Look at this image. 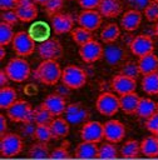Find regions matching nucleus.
<instances>
[{"instance_id": "15", "label": "nucleus", "mask_w": 158, "mask_h": 160, "mask_svg": "<svg viewBox=\"0 0 158 160\" xmlns=\"http://www.w3.org/2000/svg\"><path fill=\"white\" fill-rule=\"evenodd\" d=\"M76 22L79 26L94 31L98 30L103 22V16L100 15V12L95 9V10H83L82 12H79V15L76 16Z\"/></svg>"}, {"instance_id": "7", "label": "nucleus", "mask_w": 158, "mask_h": 160, "mask_svg": "<svg viewBox=\"0 0 158 160\" xmlns=\"http://www.w3.org/2000/svg\"><path fill=\"white\" fill-rule=\"evenodd\" d=\"M95 109L99 114L104 116H113L115 115L119 110V96L117 94L110 92V91H104L102 92L95 101Z\"/></svg>"}, {"instance_id": "1", "label": "nucleus", "mask_w": 158, "mask_h": 160, "mask_svg": "<svg viewBox=\"0 0 158 160\" xmlns=\"http://www.w3.org/2000/svg\"><path fill=\"white\" fill-rule=\"evenodd\" d=\"M61 72L63 69L58 60H43L34 70V78L46 86H53L61 79Z\"/></svg>"}, {"instance_id": "38", "label": "nucleus", "mask_w": 158, "mask_h": 160, "mask_svg": "<svg viewBox=\"0 0 158 160\" xmlns=\"http://www.w3.org/2000/svg\"><path fill=\"white\" fill-rule=\"evenodd\" d=\"M120 74H124L127 76H130L133 79H137L140 72L138 69V64L137 61H132V60H125L120 68Z\"/></svg>"}, {"instance_id": "27", "label": "nucleus", "mask_w": 158, "mask_h": 160, "mask_svg": "<svg viewBox=\"0 0 158 160\" xmlns=\"http://www.w3.org/2000/svg\"><path fill=\"white\" fill-rule=\"evenodd\" d=\"M157 111V102L150 98H140L137 105L135 115L142 119H147Z\"/></svg>"}, {"instance_id": "56", "label": "nucleus", "mask_w": 158, "mask_h": 160, "mask_svg": "<svg viewBox=\"0 0 158 160\" xmlns=\"http://www.w3.org/2000/svg\"><path fill=\"white\" fill-rule=\"evenodd\" d=\"M68 1H71V0H68Z\"/></svg>"}, {"instance_id": "3", "label": "nucleus", "mask_w": 158, "mask_h": 160, "mask_svg": "<svg viewBox=\"0 0 158 160\" xmlns=\"http://www.w3.org/2000/svg\"><path fill=\"white\" fill-rule=\"evenodd\" d=\"M33 110L34 109L30 105V102L23 99H18L11 106H9L5 110V115L13 122H34Z\"/></svg>"}, {"instance_id": "43", "label": "nucleus", "mask_w": 158, "mask_h": 160, "mask_svg": "<svg viewBox=\"0 0 158 160\" xmlns=\"http://www.w3.org/2000/svg\"><path fill=\"white\" fill-rule=\"evenodd\" d=\"M1 21L4 22H8L10 25H15L18 21H19V18L16 15V11L15 9L14 10H4L3 14H1Z\"/></svg>"}, {"instance_id": "47", "label": "nucleus", "mask_w": 158, "mask_h": 160, "mask_svg": "<svg viewBox=\"0 0 158 160\" xmlns=\"http://www.w3.org/2000/svg\"><path fill=\"white\" fill-rule=\"evenodd\" d=\"M19 4V0H0V9L4 10H14Z\"/></svg>"}, {"instance_id": "52", "label": "nucleus", "mask_w": 158, "mask_h": 160, "mask_svg": "<svg viewBox=\"0 0 158 160\" xmlns=\"http://www.w3.org/2000/svg\"><path fill=\"white\" fill-rule=\"evenodd\" d=\"M35 4H38V5H41V6H45V4L49 1V0H33Z\"/></svg>"}, {"instance_id": "18", "label": "nucleus", "mask_w": 158, "mask_h": 160, "mask_svg": "<svg viewBox=\"0 0 158 160\" xmlns=\"http://www.w3.org/2000/svg\"><path fill=\"white\" fill-rule=\"evenodd\" d=\"M45 109L54 116H61L66 109V100L64 96L59 95L58 92H53V94H49L44 98L43 102H41Z\"/></svg>"}, {"instance_id": "16", "label": "nucleus", "mask_w": 158, "mask_h": 160, "mask_svg": "<svg viewBox=\"0 0 158 160\" xmlns=\"http://www.w3.org/2000/svg\"><path fill=\"white\" fill-rule=\"evenodd\" d=\"M110 88L119 96L128 94V92H133L137 89V79H133L130 76H127L119 72L118 75L113 76L110 81Z\"/></svg>"}, {"instance_id": "9", "label": "nucleus", "mask_w": 158, "mask_h": 160, "mask_svg": "<svg viewBox=\"0 0 158 160\" xmlns=\"http://www.w3.org/2000/svg\"><path fill=\"white\" fill-rule=\"evenodd\" d=\"M103 50L104 46L99 41L92 39L90 41L79 46V56L84 62L93 64L103 58Z\"/></svg>"}, {"instance_id": "44", "label": "nucleus", "mask_w": 158, "mask_h": 160, "mask_svg": "<svg viewBox=\"0 0 158 160\" xmlns=\"http://www.w3.org/2000/svg\"><path fill=\"white\" fill-rule=\"evenodd\" d=\"M152 0H124V4L129 8V9H134V10H144L145 6L150 2Z\"/></svg>"}, {"instance_id": "5", "label": "nucleus", "mask_w": 158, "mask_h": 160, "mask_svg": "<svg viewBox=\"0 0 158 160\" xmlns=\"http://www.w3.org/2000/svg\"><path fill=\"white\" fill-rule=\"evenodd\" d=\"M23 138L16 132H6L0 136V154L1 158H14L23 151Z\"/></svg>"}, {"instance_id": "49", "label": "nucleus", "mask_w": 158, "mask_h": 160, "mask_svg": "<svg viewBox=\"0 0 158 160\" xmlns=\"http://www.w3.org/2000/svg\"><path fill=\"white\" fill-rule=\"evenodd\" d=\"M6 115H0V136L5 135L6 134V130H8V122H6Z\"/></svg>"}, {"instance_id": "22", "label": "nucleus", "mask_w": 158, "mask_h": 160, "mask_svg": "<svg viewBox=\"0 0 158 160\" xmlns=\"http://www.w3.org/2000/svg\"><path fill=\"white\" fill-rule=\"evenodd\" d=\"M99 146L97 142L90 141H82L76 145L74 150V156L78 159H95L98 158Z\"/></svg>"}, {"instance_id": "37", "label": "nucleus", "mask_w": 158, "mask_h": 160, "mask_svg": "<svg viewBox=\"0 0 158 160\" xmlns=\"http://www.w3.org/2000/svg\"><path fill=\"white\" fill-rule=\"evenodd\" d=\"M34 139L38 140V141H41V142H49L51 139H54L49 124H39V125H36Z\"/></svg>"}, {"instance_id": "2", "label": "nucleus", "mask_w": 158, "mask_h": 160, "mask_svg": "<svg viewBox=\"0 0 158 160\" xmlns=\"http://www.w3.org/2000/svg\"><path fill=\"white\" fill-rule=\"evenodd\" d=\"M4 69H5L9 79L14 82H24L25 80L29 79V76L31 74L30 64L21 56L10 59Z\"/></svg>"}, {"instance_id": "23", "label": "nucleus", "mask_w": 158, "mask_h": 160, "mask_svg": "<svg viewBox=\"0 0 158 160\" xmlns=\"http://www.w3.org/2000/svg\"><path fill=\"white\" fill-rule=\"evenodd\" d=\"M137 64H138L140 75H148V74L155 72L158 68V56L154 52L147 54L144 56L138 58Z\"/></svg>"}, {"instance_id": "57", "label": "nucleus", "mask_w": 158, "mask_h": 160, "mask_svg": "<svg viewBox=\"0 0 158 160\" xmlns=\"http://www.w3.org/2000/svg\"><path fill=\"white\" fill-rule=\"evenodd\" d=\"M155 1H157V2H158V0H155Z\"/></svg>"}, {"instance_id": "50", "label": "nucleus", "mask_w": 158, "mask_h": 160, "mask_svg": "<svg viewBox=\"0 0 158 160\" xmlns=\"http://www.w3.org/2000/svg\"><path fill=\"white\" fill-rule=\"evenodd\" d=\"M9 80H10V79H9V76H8L6 71H5V69H1V70H0V88L6 86Z\"/></svg>"}, {"instance_id": "26", "label": "nucleus", "mask_w": 158, "mask_h": 160, "mask_svg": "<svg viewBox=\"0 0 158 160\" xmlns=\"http://www.w3.org/2000/svg\"><path fill=\"white\" fill-rule=\"evenodd\" d=\"M140 152L147 158H158V136H145L140 141Z\"/></svg>"}, {"instance_id": "54", "label": "nucleus", "mask_w": 158, "mask_h": 160, "mask_svg": "<svg viewBox=\"0 0 158 160\" xmlns=\"http://www.w3.org/2000/svg\"><path fill=\"white\" fill-rule=\"evenodd\" d=\"M157 111H158V102H157Z\"/></svg>"}, {"instance_id": "32", "label": "nucleus", "mask_w": 158, "mask_h": 160, "mask_svg": "<svg viewBox=\"0 0 158 160\" xmlns=\"http://www.w3.org/2000/svg\"><path fill=\"white\" fill-rule=\"evenodd\" d=\"M70 35H71V39L76 44V45H83L88 41H90L93 39V31L90 30H87L82 26H78V28H74L71 31H70Z\"/></svg>"}, {"instance_id": "20", "label": "nucleus", "mask_w": 158, "mask_h": 160, "mask_svg": "<svg viewBox=\"0 0 158 160\" xmlns=\"http://www.w3.org/2000/svg\"><path fill=\"white\" fill-rule=\"evenodd\" d=\"M15 11L19 20L23 22H31L38 16V8L33 0H19Z\"/></svg>"}, {"instance_id": "36", "label": "nucleus", "mask_w": 158, "mask_h": 160, "mask_svg": "<svg viewBox=\"0 0 158 160\" xmlns=\"http://www.w3.org/2000/svg\"><path fill=\"white\" fill-rule=\"evenodd\" d=\"M118 149L114 142L107 141L99 146L98 159H115L118 158Z\"/></svg>"}, {"instance_id": "11", "label": "nucleus", "mask_w": 158, "mask_h": 160, "mask_svg": "<svg viewBox=\"0 0 158 160\" xmlns=\"http://www.w3.org/2000/svg\"><path fill=\"white\" fill-rule=\"evenodd\" d=\"M80 139L90 142H100L104 139L103 124L97 120H88L80 129Z\"/></svg>"}, {"instance_id": "45", "label": "nucleus", "mask_w": 158, "mask_h": 160, "mask_svg": "<svg viewBox=\"0 0 158 160\" xmlns=\"http://www.w3.org/2000/svg\"><path fill=\"white\" fill-rule=\"evenodd\" d=\"M35 129H36V124L35 122H24L21 129H20V131L26 138H34Z\"/></svg>"}, {"instance_id": "46", "label": "nucleus", "mask_w": 158, "mask_h": 160, "mask_svg": "<svg viewBox=\"0 0 158 160\" xmlns=\"http://www.w3.org/2000/svg\"><path fill=\"white\" fill-rule=\"evenodd\" d=\"M102 0H78V4L84 10H95L98 9Z\"/></svg>"}, {"instance_id": "30", "label": "nucleus", "mask_w": 158, "mask_h": 160, "mask_svg": "<svg viewBox=\"0 0 158 160\" xmlns=\"http://www.w3.org/2000/svg\"><path fill=\"white\" fill-rule=\"evenodd\" d=\"M140 86L147 95H158V72L143 75Z\"/></svg>"}, {"instance_id": "31", "label": "nucleus", "mask_w": 158, "mask_h": 160, "mask_svg": "<svg viewBox=\"0 0 158 160\" xmlns=\"http://www.w3.org/2000/svg\"><path fill=\"white\" fill-rule=\"evenodd\" d=\"M16 100H18V94L14 88L8 86V85L0 88V108L3 110H6Z\"/></svg>"}, {"instance_id": "13", "label": "nucleus", "mask_w": 158, "mask_h": 160, "mask_svg": "<svg viewBox=\"0 0 158 160\" xmlns=\"http://www.w3.org/2000/svg\"><path fill=\"white\" fill-rule=\"evenodd\" d=\"M64 115H65V119L68 120V122L70 125L84 124L90 118L89 110L85 106H83L80 102H71V104L66 105Z\"/></svg>"}, {"instance_id": "34", "label": "nucleus", "mask_w": 158, "mask_h": 160, "mask_svg": "<svg viewBox=\"0 0 158 160\" xmlns=\"http://www.w3.org/2000/svg\"><path fill=\"white\" fill-rule=\"evenodd\" d=\"M33 116H34V122L36 125H39V124H50L51 120L54 119V116L45 109V106L43 104L34 108Z\"/></svg>"}, {"instance_id": "14", "label": "nucleus", "mask_w": 158, "mask_h": 160, "mask_svg": "<svg viewBox=\"0 0 158 160\" xmlns=\"http://www.w3.org/2000/svg\"><path fill=\"white\" fill-rule=\"evenodd\" d=\"M104 128V139L107 141L118 144L120 142L125 136V126L122 121L112 119L103 124Z\"/></svg>"}, {"instance_id": "35", "label": "nucleus", "mask_w": 158, "mask_h": 160, "mask_svg": "<svg viewBox=\"0 0 158 160\" xmlns=\"http://www.w3.org/2000/svg\"><path fill=\"white\" fill-rule=\"evenodd\" d=\"M14 36H15V32L13 30V25L1 21L0 22V46L10 45Z\"/></svg>"}, {"instance_id": "19", "label": "nucleus", "mask_w": 158, "mask_h": 160, "mask_svg": "<svg viewBox=\"0 0 158 160\" xmlns=\"http://www.w3.org/2000/svg\"><path fill=\"white\" fill-rule=\"evenodd\" d=\"M142 19H143L142 11L134 10V9H128L127 11L123 12V15L120 18V28L125 32H132L140 26Z\"/></svg>"}, {"instance_id": "25", "label": "nucleus", "mask_w": 158, "mask_h": 160, "mask_svg": "<svg viewBox=\"0 0 158 160\" xmlns=\"http://www.w3.org/2000/svg\"><path fill=\"white\" fill-rule=\"evenodd\" d=\"M53 138L54 139H63L69 134L70 130V124L68 122V120L65 118L61 116H56L51 120V122L49 124Z\"/></svg>"}, {"instance_id": "24", "label": "nucleus", "mask_w": 158, "mask_h": 160, "mask_svg": "<svg viewBox=\"0 0 158 160\" xmlns=\"http://www.w3.org/2000/svg\"><path fill=\"white\" fill-rule=\"evenodd\" d=\"M139 99H140V96L135 91L128 92V94H124V95H120L119 96V106H120V110L124 114H127V115L135 114V110H137V105L139 102Z\"/></svg>"}, {"instance_id": "8", "label": "nucleus", "mask_w": 158, "mask_h": 160, "mask_svg": "<svg viewBox=\"0 0 158 160\" xmlns=\"http://www.w3.org/2000/svg\"><path fill=\"white\" fill-rule=\"evenodd\" d=\"M36 50L43 60H58L63 56V45L58 39L54 38L43 40Z\"/></svg>"}, {"instance_id": "6", "label": "nucleus", "mask_w": 158, "mask_h": 160, "mask_svg": "<svg viewBox=\"0 0 158 160\" xmlns=\"http://www.w3.org/2000/svg\"><path fill=\"white\" fill-rule=\"evenodd\" d=\"M11 46L18 56L26 58L35 51V39L31 36L30 32L21 30L15 32V36L11 41Z\"/></svg>"}, {"instance_id": "48", "label": "nucleus", "mask_w": 158, "mask_h": 160, "mask_svg": "<svg viewBox=\"0 0 158 160\" xmlns=\"http://www.w3.org/2000/svg\"><path fill=\"white\" fill-rule=\"evenodd\" d=\"M70 91H71V89H70V88H68L66 85H64L63 82H61V85H60V86H58V88H56V90H55V92H58L59 95L64 96L65 99L70 95Z\"/></svg>"}, {"instance_id": "39", "label": "nucleus", "mask_w": 158, "mask_h": 160, "mask_svg": "<svg viewBox=\"0 0 158 160\" xmlns=\"http://www.w3.org/2000/svg\"><path fill=\"white\" fill-rule=\"evenodd\" d=\"M143 14L149 22L158 21V2L155 0H152L143 10Z\"/></svg>"}, {"instance_id": "12", "label": "nucleus", "mask_w": 158, "mask_h": 160, "mask_svg": "<svg viewBox=\"0 0 158 160\" xmlns=\"http://www.w3.org/2000/svg\"><path fill=\"white\" fill-rule=\"evenodd\" d=\"M128 48H129L130 52L134 56L140 58V56H144L147 54L153 52V50H154V41H153L152 36H149L147 34H139V35L133 38V40L130 41Z\"/></svg>"}, {"instance_id": "53", "label": "nucleus", "mask_w": 158, "mask_h": 160, "mask_svg": "<svg viewBox=\"0 0 158 160\" xmlns=\"http://www.w3.org/2000/svg\"><path fill=\"white\" fill-rule=\"evenodd\" d=\"M153 32H154L155 36H158V21H155V24L153 26Z\"/></svg>"}, {"instance_id": "29", "label": "nucleus", "mask_w": 158, "mask_h": 160, "mask_svg": "<svg viewBox=\"0 0 158 160\" xmlns=\"http://www.w3.org/2000/svg\"><path fill=\"white\" fill-rule=\"evenodd\" d=\"M119 151L122 158H125V159L138 158L140 154V142H138L135 139H129L123 142Z\"/></svg>"}, {"instance_id": "42", "label": "nucleus", "mask_w": 158, "mask_h": 160, "mask_svg": "<svg viewBox=\"0 0 158 160\" xmlns=\"http://www.w3.org/2000/svg\"><path fill=\"white\" fill-rule=\"evenodd\" d=\"M144 126H145V129H147L150 134L158 136V111H155L153 115H150L149 118L145 119Z\"/></svg>"}, {"instance_id": "51", "label": "nucleus", "mask_w": 158, "mask_h": 160, "mask_svg": "<svg viewBox=\"0 0 158 160\" xmlns=\"http://www.w3.org/2000/svg\"><path fill=\"white\" fill-rule=\"evenodd\" d=\"M5 46H0V60H4L5 58Z\"/></svg>"}, {"instance_id": "33", "label": "nucleus", "mask_w": 158, "mask_h": 160, "mask_svg": "<svg viewBox=\"0 0 158 160\" xmlns=\"http://www.w3.org/2000/svg\"><path fill=\"white\" fill-rule=\"evenodd\" d=\"M46 144L48 142H41V141L35 142L34 145L30 146V149L28 151V156L33 158V159H46V158H49L50 152H49V148H48Z\"/></svg>"}, {"instance_id": "10", "label": "nucleus", "mask_w": 158, "mask_h": 160, "mask_svg": "<svg viewBox=\"0 0 158 160\" xmlns=\"http://www.w3.org/2000/svg\"><path fill=\"white\" fill-rule=\"evenodd\" d=\"M103 59L109 66H122L127 60V51L119 44H105L103 50Z\"/></svg>"}, {"instance_id": "17", "label": "nucleus", "mask_w": 158, "mask_h": 160, "mask_svg": "<svg viewBox=\"0 0 158 160\" xmlns=\"http://www.w3.org/2000/svg\"><path fill=\"white\" fill-rule=\"evenodd\" d=\"M51 29L56 35L70 32L74 29V18L70 14L58 12L50 18Z\"/></svg>"}, {"instance_id": "41", "label": "nucleus", "mask_w": 158, "mask_h": 160, "mask_svg": "<svg viewBox=\"0 0 158 160\" xmlns=\"http://www.w3.org/2000/svg\"><path fill=\"white\" fill-rule=\"evenodd\" d=\"M68 145L69 142L68 141H64L63 145L60 146H56L51 152H50V159H66V158H70V154H69V150H68Z\"/></svg>"}, {"instance_id": "21", "label": "nucleus", "mask_w": 158, "mask_h": 160, "mask_svg": "<svg viewBox=\"0 0 158 160\" xmlns=\"http://www.w3.org/2000/svg\"><path fill=\"white\" fill-rule=\"evenodd\" d=\"M97 10L103 18L113 19L122 14L123 4L120 2V0H102Z\"/></svg>"}, {"instance_id": "55", "label": "nucleus", "mask_w": 158, "mask_h": 160, "mask_svg": "<svg viewBox=\"0 0 158 160\" xmlns=\"http://www.w3.org/2000/svg\"><path fill=\"white\" fill-rule=\"evenodd\" d=\"M157 72H158V68H157Z\"/></svg>"}, {"instance_id": "4", "label": "nucleus", "mask_w": 158, "mask_h": 160, "mask_svg": "<svg viewBox=\"0 0 158 160\" xmlns=\"http://www.w3.org/2000/svg\"><path fill=\"white\" fill-rule=\"evenodd\" d=\"M87 79H88V75L83 68L76 65H66L63 69L60 81L68 88H70L71 90H76L85 85Z\"/></svg>"}, {"instance_id": "28", "label": "nucleus", "mask_w": 158, "mask_h": 160, "mask_svg": "<svg viewBox=\"0 0 158 160\" xmlns=\"http://www.w3.org/2000/svg\"><path fill=\"white\" fill-rule=\"evenodd\" d=\"M122 36L120 32V28L118 24L115 22H109L107 24L102 31H100V40L104 44H110V42H115L119 38Z\"/></svg>"}, {"instance_id": "40", "label": "nucleus", "mask_w": 158, "mask_h": 160, "mask_svg": "<svg viewBox=\"0 0 158 160\" xmlns=\"http://www.w3.org/2000/svg\"><path fill=\"white\" fill-rule=\"evenodd\" d=\"M63 5H64V0H49L44 6L45 14L51 18L53 15H55V14H58L60 11Z\"/></svg>"}]
</instances>
